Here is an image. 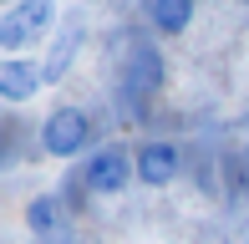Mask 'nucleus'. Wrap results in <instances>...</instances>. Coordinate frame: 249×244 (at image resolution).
Listing matches in <instances>:
<instances>
[{
  "instance_id": "f257e3e1",
  "label": "nucleus",
  "mask_w": 249,
  "mask_h": 244,
  "mask_svg": "<svg viewBox=\"0 0 249 244\" xmlns=\"http://www.w3.org/2000/svg\"><path fill=\"white\" fill-rule=\"evenodd\" d=\"M97 142V127L82 107H56V112L41 122V148L51 158H82L87 148Z\"/></svg>"
},
{
  "instance_id": "0eeeda50",
  "label": "nucleus",
  "mask_w": 249,
  "mask_h": 244,
  "mask_svg": "<svg viewBox=\"0 0 249 244\" xmlns=\"http://www.w3.org/2000/svg\"><path fill=\"white\" fill-rule=\"evenodd\" d=\"M61 224H66V214H61V198H56V193H36L26 204V229L36 239H51Z\"/></svg>"
},
{
  "instance_id": "7ed1b4c3",
  "label": "nucleus",
  "mask_w": 249,
  "mask_h": 244,
  "mask_svg": "<svg viewBox=\"0 0 249 244\" xmlns=\"http://www.w3.org/2000/svg\"><path fill=\"white\" fill-rule=\"evenodd\" d=\"M132 168H138V183L168 188V183L178 178V168H183V148L168 142V138H153V142H142V148L132 153Z\"/></svg>"
},
{
  "instance_id": "6e6552de",
  "label": "nucleus",
  "mask_w": 249,
  "mask_h": 244,
  "mask_svg": "<svg viewBox=\"0 0 249 244\" xmlns=\"http://www.w3.org/2000/svg\"><path fill=\"white\" fill-rule=\"evenodd\" d=\"M148 20L163 36H183L194 20V0H148Z\"/></svg>"
},
{
  "instance_id": "39448f33",
  "label": "nucleus",
  "mask_w": 249,
  "mask_h": 244,
  "mask_svg": "<svg viewBox=\"0 0 249 244\" xmlns=\"http://www.w3.org/2000/svg\"><path fill=\"white\" fill-rule=\"evenodd\" d=\"M82 41H87V26H82V20H66V26L56 31L46 61H41V82H61V76L71 71V56L82 51Z\"/></svg>"
},
{
  "instance_id": "20e7f679",
  "label": "nucleus",
  "mask_w": 249,
  "mask_h": 244,
  "mask_svg": "<svg viewBox=\"0 0 249 244\" xmlns=\"http://www.w3.org/2000/svg\"><path fill=\"white\" fill-rule=\"evenodd\" d=\"M41 87L46 82H41L36 61H26V56H5L0 61V97H5V102H31Z\"/></svg>"
},
{
  "instance_id": "423d86ee",
  "label": "nucleus",
  "mask_w": 249,
  "mask_h": 244,
  "mask_svg": "<svg viewBox=\"0 0 249 244\" xmlns=\"http://www.w3.org/2000/svg\"><path fill=\"white\" fill-rule=\"evenodd\" d=\"M158 82H163V56L142 46L122 71V87H127V97H148V92H158Z\"/></svg>"
},
{
  "instance_id": "f03ea898",
  "label": "nucleus",
  "mask_w": 249,
  "mask_h": 244,
  "mask_svg": "<svg viewBox=\"0 0 249 244\" xmlns=\"http://www.w3.org/2000/svg\"><path fill=\"white\" fill-rule=\"evenodd\" d=\"M132 178H138V168H132V153L122 148V142L92 153V158H87V168H82V188H87V193H102V198L122 193Z\"/></svg>"
}]
</instances>
